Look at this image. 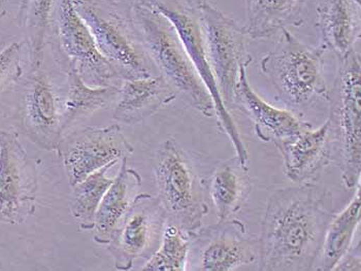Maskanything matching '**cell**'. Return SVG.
<instances>
[{
  "mask_svg": "<svg viewBox=\"0 0 361 271\" xmlns=\"http://www.w3.org/2000/svg\"><path fill=\"white\" fill-rule=\"evenodd\" d=\"M334 215L333 193L317 182L271 192L258 239L259 270H315Z\"/></svg>",
  "mask_w": 361,
  "mask_h": 271,
  "instance_id": "obj_1",
  "label": "cell"
},
{
  "mask_svg": "<svg viewBox=\"0 0 361 271\" xmlns=\"http://www.w3.org/2000/svg\"><path fill=\"white\" fill-rule=\"evenodd\" d=\"M129 17L140 43L159 75L186 103L204 117L213 118V99L173 24L142 0H130Z\"/></svg>",
  "mask_w": 361,
  "mask_h": 271,
  "instance_id": "obj_2",
  "label": "cell"
},
{
  "mask_svg": "<svg viewBox=\"0 0 361 271\" xmlns=\"http://www.w3.org/2000/svg\"><path fill=\"white\" fill-rule=\"evenodd\" d=\"M325 52L321 44L309 46L284 29L275 49L260 60V70L281 101L296 115H304L321 100L327 101Z\"/></svg>",
  "mask_w": 361,
  "mask_h": 271,
  "instance_id": "obj_3",
  "label": "cell"
},
{
  "mask_svg": "<svg viewBox=\"0 0 361 271\" xmlns=\"http://www.w3.org/2000/svg\"><path fill=\"white\" fill-rule=\"evenodd\" d=\"M360 46L338 60V73L329 89V137L334 162L347 189L360 185L361 59Z\"/></svg>",
  "mask_w": 361,
  "mask_h": 271,
  "instance_id": "obj_4",
  "label": "cell"
},
{
  "mask_svg": "<svg viewBox=\"0 0 361 271\" xmlns=\"http://www.w3.org/2000/svg\"><path fill=\"white\" fill-rule=\"evenodd\" d=\"M153 175L157 198L166 210L167 222L189 234L202 227L209 213L206 179L175 139H167L156 151Z\"/></svg>",
  "mask_w": 361,
  "mask_h": 271,
  "instance_id": "obj_5",
  "label": "cell"
},
{
  "mask_svg": "<svg viewBox=\"0 0 361 271\" xmlns=\"http://www.w3.org/2000/svg\"><path fill=\"white\" fill-rule=\"evenodd\" d=\"M120 0H73L78 14L90 30L100 54L122 80L153 75L154 65L129 17V6Z\"/></svg>",
  "mask_w": 361,
  "mask_h": 271,
  "instance_id": "obj_6",
  "label": "cell"
},
{
  "mask_svg": "<svg viewBox=\"0 0 361 271\" xmlns=\"http://www.w3.org/2000/svg\"><path fill=\"white\" fill-rule=\"evenodd\" d=\"M164 15L175 27L185 51L192 61L196 72L208 89L214 106L218 127L228 137L235 151V156L243 164L249 166V153L240 137L231 112L221 99L215 77L212 73L207 56L204 31L200 22V10L185 0H142Z\"/></svg>",
  "mask_w": 361,
  "mask_h": 271,
  "instance_id": "obj_7",
  "label": "cell"
},
{
  "mask_svg": "<svg viewBox=\"0 0 361 271\" xmlns=\"http://www.w3.org/2000/svg\"><path fill=\"white\" fill-rule=\"evenodd\" d=\"M207 56L216 85L227 110L233 106V94L243 68L250 65L248 35L233 19L211 2L200 8Z\"/></svg>",
  "mask_w": 361,
  "mask_h": 271,
  "instance_id": "obj_8",
  "label": "cell"
},
{
  "mask_svg": "<svg viewBox=\"0 0 361 271\" xmlns=\"http://www.w3.org/2000/svg\"><path fill=\"white\" fill-rule=\"evenodd\" d=\"M56 46L60 61L73 68L92 87L120 86L123 80L98 50L90 30L73 6V0H56Z\"/></svg>",
  "mask_w": 361,
  "mask_h": 271,
  "instance_id": "obj_9",
  "label": "cell"
},
{
  "mask_svg": "<svg viewBox=\"0 0 361 271\" xmlns=\"http://www.w3.org/2000/svg\"><path fill=\"white\" fill-rule=\"evenodd\" d=\"M133 150L117 123L64 133L55 151L61 160L68 184L73 187L93 172L127 159Z\"/></svg>",
  "mask_w": 361,
  "mask_h": 271,
  "instance_id": "obj_10",
  "label": "cell"
},
{
  "mask_svg": "<svg viewBox=\"0 0 361 271\" xmlns=\"http://www.w3.org/2000/svg\"><path fill=\"white\" fill-rule=\"evenodd\" d=\"M258 239L238 219L218 220L191 234L187 270L233 271L258 261Z\"/></svg>",
  "mask_w": 361,
  "mask_h": 271,
  "instance_id": "obj_11",
  "label": "cell"
},
{
  "mask_svg": "<svg viewBox=\"0 0 361 271\" xmlns=\"http://www.w3.org/2000/svg\"><path fill=\"white\" fill-rule=\"evenodd\" d=\"M18 126L22 134L41 148L55 151L63 137L62 99L44 63L29 65L20 90Z\"/></svg>",
  "mask_w": 361,
  "mask_h": 271,
  "instance_id": "obj_12",
  "label": "cell"
},
{
  "mask_svg": "<svg viewBox=\"0 0 361 271\" xmlns=\"http://www.w3.org/2000/svg\"><path fill=\"white\" fill-rule=\"evenodd\" d=\"M39 175L18 134L0 129V223L21 225L37 210Z\"/></svg>",
  "mask_w": 361,
  "mask_h": 271,
  "instance_id": "obj_13",
  "label": "cell"
},
{
  "mask_svg": "<svg viewBox=\"0 0 361 271\" xmlns=\"http://www.w3.org/2000/svg\"><path fill=\"white\" fill-rule=\"evenodd\" d=\"M167 215L157 196L135 195L108 246L116 270H129L159 248Z\"/></svg>",
  "mask_w": 361,
  "mask_h": 271,
  "instance_id": "obj_14",
  "label": "cell"
},
{
  "mask_svg": "<svg viewBox=\"0 0 361 271\" xmlns=\"http://www.w3.org/2000/svg\"><path fill=\"white\" fill-rule=\"evenodd\" d=\"M274 144L283 158L287 179L296 185L317 182L325 168L334 162L326 121L317 129L310 126Z\"/></svg>",
  "mask_w": 361,
  "mask_h": 271,
  "instance_id": "obj_15",
  "label": "cell"
},
{
  "mask_svg": "<svg viewBox=\"0 0 361 271\" xmlns=\"http://www.w3.org/2000/svg\"><path fill=\"white\" fill-rule=\"evenodd\" d=\"M247 68L240 70L231 108L250 120L258 139L264 143H276L294 137L311 126L291 111L275 108L262 99L249 83Z\"/></svg>",
  "mask_w": 361,
  "mask_h": 271,
  "instance_id": "obj_16",
  "label": "cell"
},
{
  "mask_svg": "<svg viewBox=\"0 0 361 271\" xmlns=\"http://www.w3.org/2000/svg\"><path fill=\"white\" fill-rule=\"evenodd\" d=\"M177 93L162 75L123 80L113 119L118 124L137 125L177 99Z\"/></svg>",
  "mask_w": 361,
  "mask_h": 271,
  "instance_id": "obj_17",
  "label": "cell"
},
{
  "mask_svg": "<svg viewBox=\"0 0 361 271\" xmlns=\"http://www.w3.org/2000/svg\"><path fill=\"white\" fill-rule=\"evenodd\" d=\"M321 46L338 59L360 46V0H323L317 6L316 22Z\"/></svg>",
  "mask_w": 361,
  "mask_h": 271,
  "instance_id": "obj_18",
  "label": "cell"
},
{
  "mask_svg": "<svg viewBox=\"0 0 361 271\" xmlns=\"http://www.w3.org/2000/svg\"><path fill=\"white\" fill-rule=\"evenodd\" d=\"M206 185L218 220L231 219L238 214L253 190L249 166L236 156L218 164L207 177Z\"/></svg>",
  "mask_w": 361,
  "mask_h": 271,
  "instance_id": "obj_19",
  "label": "cell"
},
{
  "mask_svg": "<svg viewBox=\"0 0 361 271\" xmlns=\"http://www.w3.org/2000/svg\"><path fill=\"white\" fill-rule=\"evenodd\" d=\"M142 183L140 173L129 168L127 159L122 160L119 172L114 177L113 183L102 197L95 215L93 228V239L95 243H110L116 229L128 210Z\"/></svg>",
  "mask_w": 361,
  "mask_h": 271,
  "instance_id": "obj_20",
  "label": "cell"
},
{
  "mask_svg": "<svg viewBox=\"0 0 361 271\" xmlns=\"http://www.w3.org/2000/svg\"><path fill=\"white\" fill-rule=\"evenodd\" d=\"M307 0H244L245 32L253 39H269L288 27L304 23Z\"/></svg>",
  "mask_w": 361,
  "mask_h": 271,
  "instance_id": "obj_21",
  "label": "cell"
},
{
  "mask_svg": "<svg viewBox=\"0 0 361 271\" xmlns=\"http://www.w3.org/2000/svg\"><path fill=\"white\" fill-rule=\"evenodd\" d=\"M66 92L62 99V129L68 132L78 122L116 103L120 86L92 87L73 68H66Z\"/></svg>",
  "mask_w": 361,
  "mask_h": 271,
  "instance_id": "obj_22",
  "label": "cell"
},
{
  "mask_svg": "<svg viewBox=\"0 0 361 271\" xmlns=\"http://www.w3.org/2000/svg\"><path fill=\"white\" fill-rule=\"evenodd\" d=\"M346 208L334 215L327 227L315 270H334L353 246L356 231L360 227L361 214L360 185Z\"/></svg>",
  "mask_w": 361,
  "mask_h": 271,
  "instance_id": "obj_23",
  "label": "cell"
},
{
  "mask_svg": "<svg viewBox=\"0 0 361 271\" xmlns=\"http://www.w3.org/2000/svg\"><path fill=\"white\" fill-rule=\"evenodd\" d=\"M56 0H20L17 22L26 35L29 65L44 62Z\"/></svg>",
  "mask_w": 361,
  "mask_h": 271,
  "instance_id": "obj_24",
  "label": "cell"
},
{
  "mask_svg": "<svg viewBox=\"0 0 361 271\" xmlns=\"http://www.w3.org/2000/svg\"><path fill=\"white\" fill-rule=\"evenodd\" d=\"M111 168L113 166H106L71 187V214L81 230L91 231L94 228L98 206L114 181L106 175Z\"/></svg>",
  "mask_w": 361,
  "mask_h": 271,
  "instance_id": "obj_25",
  "label": "cell"
},
{
  "mask_svg": "<svg viewBox=\"0 0 361 271\" xmlns=\"http://www.w3.org/2000/svg\"><path fill=\"white\" fill-rule=\"evenodd\" d=\"M191 234L176 224L166 222L161 243L152 256L147 260L142 271L187 270Z\"/></svg>",
  "mask_w": 361,
  "mask_h": 271,
  "instance_id": "obj_26",
  "label": "cell"
},
{
  "mask_svg": "<svg viewBox=\"0 0 361 271\" xmlns=\"http://www.w3.org/2000/svg\"><path fill=\"white\" fill-rule=\"evenodd\" d=\"M22 49L23 44L14 42L0 51V95L23 77Z\"/></svg>",
  "mask_w": 361,
  "mask_h": 271,
  "instance_id": "obj_27",
  "label": "cell"
},
{
  "mask_svg": "<svg viewBox=\"0 0 361 271\" xmlns=\"http://www.w3.org/2000/svg\"><path fill=\"white\" fill-rule=\"evenodd\" d=\"M360 243L357 244V246H352L350 248L349 252L347 253L346 256L343 258L338 265L336 266L334 270H361L360 261Z\"/></svg>",
  "mask_w": 361,
  "mask_h": 271,
  "instance_id": "obj_28",
  "label": "cell"
},
{
  "mask_svg": "<svg viewBox=\"0 0 361 271\" xmlns=\"http://www.w3.org/2000/svg\"><path fill=\"white\" fill-rule=\"evenodd\" d=\"M185 1L188 2V4H190L191 6H193V8H198V10H200V8H202L204 4L209 2V0H185Z\"/></svg>",
  "mask_w": 361,
  "mask_h": 271,
  "instance_id": "obj_29",
  "label": "cell"
},
{
  "mask_svg": "<svg viewBox=\"0 0 361 271\" xmlns=\"http://www.w3.org/2000/svg\"><path fill=\"white\" fill-rule=\"evenodd\" d=\"M8 0H0V19L6 15V6H8Z\"/></svg>",
  "mask_w": 361,
  "mask_h": 271,
  "instance_id": "obj_30",
  "label": "cell"
}]
</instances>
